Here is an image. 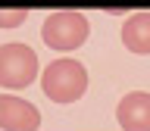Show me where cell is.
I'll use <instances>...</instances> for the list:
<instances>
[{
	"label": "cell",
	"mask_w": 150,
	"mask_h": 131,
	"mask_svg": "<svg viewBox=\"0 0 150 131\" xmlns=\"http://www.w3.org/2000/svg\"><path fill=\"white\" fill-rule=\"evenodd\" d=\"M38 53L28 44H0V87L3 91H22L38 78Z\"/></svg>",
	"instance_id": "3957f363"
},
{
	"label": "cell",
	"mask_w": 150,
	"mask_h": 131,
	"mask_svg": "<svg viewBox=\"0 0 150 131\" xmlns=\"http://www.w3.org/2000/svg\"><path fill=\"white\" fill-rule=\"evenodd\" d=\"M28 19V9H0V28H19Z\"/></svg>",
	"instance_id": "52a82bcc"
},
{
	"label": "cell",
	"mask_w": 150,
	"mask_h": 131,
	"mask_svg": "<svg viewBox=\"0 0 150 131\" xmlns=\"http://www.w3.org/2000/svg\"><path fill=\"white\" fill-rule=\"evenodd\" d=\"M116 122L122 131H150V94L131 91L116 106Z\"/></svg>",
	"instance_id": "5b68a950"
},
{
	"label": "cell",
	"mask_w": 150,
	"mask_h": 131,
	"mask_svg": "<svg viewBox=\"0 0 150 131\" xmlns=\"http://www.w3.org/2000/svg\"><path fill=\"white\" fill-rule=\"evenodd\" d=\"M122 44L128 47L131 53H141V56L150 53V13H134V16L125 19Z\"/></svg>",
	"instance_id": "8992f818"
},
{
	"label": "cell",
	"mask_w": 150,
	"mask_h": 131,
	"mask_svg": "<svg viewBox=\"0 0 150 131\" xmlns=\"http://www.w3.org/2000/svg\"><path fill=\"white\" fill-rule=\"evenodd\" d=\"M91 35V22L88 16L75 13V9H59V13H50L41 25V37L50 50H78V47L88 41Z\"/></svg>",
	"instance_id": "7a4b0ae2"
},
{
	"label": "cell",
	"mask_w": 150,
	"mask_h": 131,
	"mask_svg": "<svg viewBox=\"0 0 150 131\" xmlns=\"http://www.w3.org/2000/svg\"><path fill=\"white\" fill-rule=\"evenodd\" d=\"M41 87L53 103H75L88 94V69L75 59H53L41 75Z\"/></svg>",
	"instance_id": "6da1fadb"
},
{
	"label": "cell",
	"mask_w": 150,
	"mask_h": 131,
	"mask_svg": "<svg viewBox=\"0 0 150 131\" xmlns=\"http://www.w3.org/2000/svg\"><path fill=\"white\" fill-rule=\"evenodd\" d=\"M41 112L35 103L16 94H0V131H38Z\"/></svg>",
	"instance_id": "277c9868"
}]
</instances>
